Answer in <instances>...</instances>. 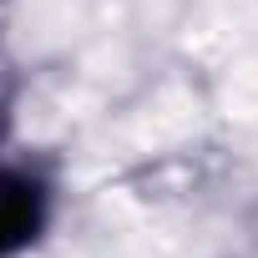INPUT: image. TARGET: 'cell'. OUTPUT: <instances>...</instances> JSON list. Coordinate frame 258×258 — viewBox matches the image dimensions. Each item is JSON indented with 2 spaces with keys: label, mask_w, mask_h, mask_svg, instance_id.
I'll return each mask as SVG.
<instances>
[{
  "label": "cell",
  "mask_w": 258,
  "mask_h": 258,
  "mask_svg": "<svg viewBox=\"0 0 258 258\" xmlns=\"http://www.w3.org/2000/svg\"><path fill=\"white\" fill-rule=\"evenodd\" d=\"M56 218V177L41 162H0V258L31 253Z\"/></svg>",
  "instance_id": "6da1fadb"
},
{
  "label": "cell",
  "mask_w": 258,
  "mask_h": 258,
  "mask_svg": "<svg viewBox=\"0 0 258 258\" xmlns=\"http://www.w3.org/2000/svg\"><path fill=\"white\" fill-rule=\"evenodd\" d=\"M11 106H16V71H11L6 51H0V142L11 132Z\"/></svg>",
  "instance_id": "7a4b0ae2"
}]
</instances>
